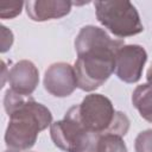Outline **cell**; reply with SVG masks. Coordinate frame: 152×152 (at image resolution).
I'll return each mask as SVG.
<instances>
[{
  "label": "cell",
  "instance_id": "2e32d148",
  "mask_svg": "<svg viewBox=\"0 0 152 152\" xmlns=\"http://www.w3.org/2000/svg\"><path fill=\"white\" fill-rule=\"evenodd\" d=\"M5 152H15V151H11V150H8V151H5Z\"/></svg>",
  "mask_w": 152,
  "mask_h": 152
},
{
  "label": "cell",
  "instance_id": "9a60e30c",
  "mask_svg": "<svg viewBox=\"0 0 152 152\" xmlns=\"http://www.w3.org/2000/svg\"><path fill=\"white\" fill-rule=\"evenodd\" d=\"M146 78H147V83H151V84H152V64H151L150 69L147 70V74H146Z\"/></svg>",
  "mask_w": 152,
  "mask_h": 152
},
{
  "label": "cell",
  "instance_id": "5bb4252c",
  "mask_svg": "<svg viewBox=\"0 0 152 152\" xmlns=\"http://www.w3.org/2000/svg\"><path fill=\"white\" fill-rule=\"evenodd\" d=\"M1 52H6L8 49H11L12 43H13V33L6 27L1 26Z\"/></svg>",
  "mask_w": 152,
  "mask_h": 152
},
{
  "label": "cell",
  "instance_id": "277c9868",
  "mask_svg": "<svg viewBox=\"0 0 152 152\" xmlns=\"http://www.w3.org/2000/svg\"><path fill=\"white\" fill-rule=\"evenodd\" d=\"M97 20L119 38L135 36L144 31V25L135 6L127 0L95 1Z\"/></svg>",
  "mask_w": 152,
  "mask_h": 152
},
{
  "label": "cell",
  "instance_id": "9c48e42d",
  "mask_svg": "<svg viewBox=\"0 0 152 152\" xmlns=\"http://www.w3.org/2000/svg\"><path fill=\"white\" fill-rule=\"evenodd\" d=\"M72 2L66 0H34L26 1V13L33 21L58 19L70 13Z\"/></svg>",
  "mask_w": 152,
  "mask_h": 152
},
{
  "label": "cell",
  "instance_id": "52a82bcc",
  "mask_svg": "<svg viewBox=\"0 0 152 152\" xmlns=\"http://www.w3.org/2000/svg\"><path fill=\"white\" fill-rule=\"evenodd\" d=\"M44 88L56 97H66L77 88L74 66L65 62L51 64L44 75Z\"/></svg>",
  "mask_w": 152,
  "mask_h": 152
},
{
  "label": "cell",
  "instance_id": "8992f818",
  "mask_svg": "<svg viewBox=\"0 0 152 152\" xmlns=\"http://www.w3.org/2000/svg\"><path fill=\"white\" fill-rule=\"evenodd\" d=\"M147 61L146 50L138 44L121 46L115 57V74L126 83H137Z\"/></svg>",
  "mask_w": 152,
  "mask_h": 152
},
{
  "label": "cell",
  "instance_id": "7c38bea8",
  "mask_svg": "<svg viewBox=\"0 0 152 152\" xmlns=\"http://www.w3.org/2000/svg\"><path fill=\"white\" fill-rule=\"evenodd\" d=\"M25 2L21 1H11L0 4V18L1 19H12L21 13L23 6Z\"/></svg>",
  "mask_w": 152,
  "mask_h": 152
},
{
  "label": "cell",
  "instance_id": "7a4b0ae2",
  "mask_svg": "<svg viewBox=\"0 0 152 152\" xmlns=\"http://www.w3.org/2000/svg\"><path fill=\"white\" fill-rule=\"evenodd\" d=\"M4 107L10 116L5 142L11 151L23 152L32 148L39 132L51 126L52 114L44 104L33 99L25 100L11 89L5 93Z\"/></svg>",
  "mask_w": 152,
  "mask_h": 152
},
{
  "label": "cell",
  "instance_id": "3957f363",
  "mask_svg": "<svg viewBox=\"0 0 152 152\" xmlns=\"http://www.w3.org/2000/svg\"><path fill=\"white\" fill-rule=\"evenodd\" d=\"M65 115L76 119L87 131L102 135L107 133L125 135L129 120L122 112H116L112 101L101 94H89L77 106H72Z\"/></svg>",
  "mask_w": 152,
  "mask_h": 152
},
{
  "label": "cell",
  "instance_id": "8fae6325",
  "mask_svg": "<svg viewBox=\"0 0 152 152\" xmlns=\"http://www.w3.org/2000/svg\"><path fill=\"white\" fill-rule=\"evenodd\" d=\"M97 152H127V147L121 135L107 133L100 135Z\"/></svg>",
  "mask_w": 152,
  "mask_h": 152
},
{
  "label": "cell",
  "instance_id": "30bf717a",
  "mask_svg": "<svg viewBox=\"0 0 152 152\" xmlns=\"http://www.w3.org/2000/svg\"><path fill=\"white\" fill-rule=\"evenodd\" d=\"M132 103L140 116L152 124V84L144 83L138 86L132 94Z\"/></svg>",
  "mask_w": 152,
  "mask_h": 152
},
{
  "label": "cell",
  "instance_id": "ba28073f",
  "mask_svg": "<svg viewBox=\"0 0 152 152\" xmlns=\"http://www.w3.org/2000/svg\"><path fill=\"white\" fill-rule=\"evenodd\" d=\"M7 81L11 90L23 96H30L39 83V71L31 61L23 59L11 68Z\"/></svg>",
  "mask_w": 152,
  "mask_h": 152
},
{
  "label": "cell",
  "instance_id": "4fadbf2b",
  "mask_svg": "<svg viewBox=\"0 0 152 152\" xmlns=\"http://www.w3.org/2000/svg\"><path fill=\"white\" fill-rule=\"evenodd\" d=\"M135 152H152V129L140 132L134 140Z\"/></svg>",
  "mask_w": 152,
  "mask_h": 152
},
{
  "label": "cell",
  "instance_id": "6da1fadb",
  "mask_svg": "<svg viewBox=\"0 0 152 152\" xmlns=\"http://www.w3.org/2000/svg\"><path fill=\"white\" fill-rule=\"evenodd\" d=\"M124 45L122 39L110 38L101 27L83 26L75 39L77 59L74 69L77 87L84 91L101 87L115 71L116 52Z\"/></svg>",
  "mask_w": 152,
  "mask_h": 152
},
{
  "label": "cell",
  "instance_id": "5b68a950",
  "mask_svg": "<svg viewBox=\"0 0 152 152\" xmlns=\"http://www.w3.org/2000/svg\"><path fill=\"white\" fill-rule=\"evenodd\" d=\"M53 144L64 152H97L100 135L87 131L76 119L65 115L50 126Z\"/></svg>",
  "mask_w": 152,
  "mask_h": 152
}]
</instances>
